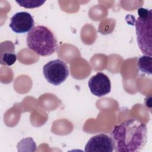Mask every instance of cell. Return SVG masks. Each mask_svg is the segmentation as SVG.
Masks as SVG:
<instances>
[{
    "instance_id": "cell-9",
    "label": "cell",
    "mask_w": 152,
    "mask_h": 152,
    "mask_svg": "<svg viewBox=\"0 0 152 152\" xmlns=\"http://www.w3.org/2000/svg\"><path fill=\"white\" fill-rule=\"evenodd\" d=\"M138 68L142 72L151 75L152 73V58L151 56L143 55L138 61Z\"/></svg>"
},
{
    "instance_id": "cell-2",
    "label": "cell",
    "mask_w": 152,
    "mask_h": 152,
    "mask_svg": "<svg viewBox=\"0 0 152 152\" xmlns=\"http://www.w3.org/2000/svg\"><path fill=\"white\" fill-rule=\"evenodd\" d=\"M26 43L30 49L42 56L52 55L58 47L53 33L48 27L40 25L34 27L28 32Z\"/></svg>"
},
{
    "instance_id": "cell-1",
    "label": "cell",
    "mask_w": 152,
    "mask_h": 152,
    "mask_svg": "<svg viewBox=\"0 0 152 152\" xmlns=\"http://www.w3.org/2000/svg\"><path fill=\"white\" fill-rule=\"evenodd\" d=\"M147 128L141 121L131 119L115 125L110 133L116 152H138L147 140Z\"/></svg>"
},
{
    "instance_id": "cell-8",
    "label": "cell",
    "mask_w": 152,
    "mask_h": 152,
    "mask_svg": "<svg viewBox=\"0 0 152 152\" xmlns=\"http://www.w3.org/2000/svg\"><path fill=\"white\" fill-rule=\"evenodd\" d=\"M17 60L15 53V45L10 40L2 42L0 44V64L3 65L11 66Z\"/></svg>"
},
{
    "instance_id": "cell-6",
    "label": "cell",
    "mask_w": 152,
    "mask_h": 152,
    "mask_svg": "<svg viewBox=\"0 0 152 152\" xmlns=\"http://www.w3.org/2000/svg\"><path fill=\"white\" fill-rule=\"evenodd\" d=\"M34 20L31 15L25 11L15 13L11 18L9 24L11 30L16 33L29 32L34 27Z\"/></svg>"
},
{
    "instance_id": "cell-7",
    "label": "cell",
    "mask_w": 152,
    "mask_h": 152,
    "mask_svg": "<svg viewBox=\"0 0 152 152\" xmlns=\"http://www.w3.org/2000/svg\"><path fill=\"white\" fill-rule=\"evenodd\" d=\"M85 151L88 152H112L113 144L112 138L104 134H100L90 138L87 142Z\"/></svg>"
},
{
    "instance_id": "cell-3",
    "label": "cell",
    "mask_w": 152,
    "mask_h": 152,
    "mask_svg": "<svg viewBox=\"0 0 152 152\" xmlns=\"http://www.w3.org/2000/svg\"><path fill=\"white\" fill-rule=\"evenodd\" d=\"M138 14L139 17L135 23L137 43L144 55L151 56L152 11L140 8Z\"/></svg>"
},
{
    "instance_id": "cell-10",
    "label": "cell",
    "mask_w": 152,
    "mask_h": 152,
    "mask_svg": "<svg viewBox=\"0 0 152 152\" xmlns=\"http://www.w3.org/2000/svg\"><path fill=\"white\" fill-rule=\"evenodd\" d=\"M20 7L26 8H34L42 6L45 1L42 0H24L15 1Z\"/></svg>"
},
{
    "instance_id": "cell-5",
    "label": "cell",
    "mask_w": 152,
    "mask_h": 152,
    "mask_svg": "<svg viewBox=\"0 0 152 152\" xmlns=\"http://www.w3.org/2000/svg\"><path fill=\"white\" fill-rule=\"evenodd\" d=\"M90 92L97 97H102L109 93L111 83L108 77L103 72H97L91 77L88 83Z\"/></svg>"
},
{
    "instance_id": "cell-4",
    "label": "cell",
    "mask_w": 152,
    "mask_h": 152,
    "mask_svg": "<svg viewBox=\"0 0 152 152\" xmlns=\"http://www.w3.org/2000/svg\"><path fill=\"white\" fill-rule=\"evenodd\" d=\"M43 73L48 83L58 86L68 77L69 69L65 62L57 59L46 63L43 67Z\"/></svg>"
}]
</instances>
